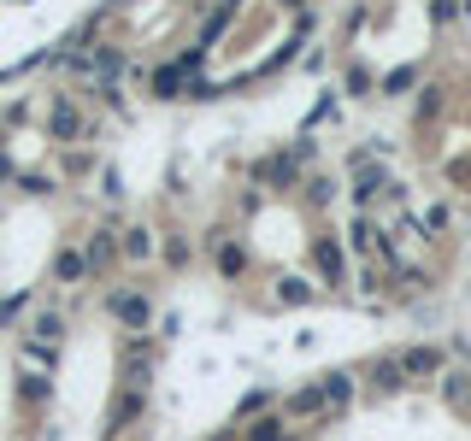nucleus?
I'll return each instance as SVG.
<instances>
[{
	"label": "nucleus",
	"instance_id": "18",
	"mask_svg": "<svg viewBox=\"0 0 471 441\" xmlns=\"http://www.w3.org/2000/svg\"><path fill=\"white\" fill-rule=\"evenodd\" d=\"M413 83H418V71H413V65H401V71H389V77H383V95H406Z\"/></svg>",
	"mask_w": 471,
	"mask_h": 441
},
{
	"label": "nucleus",
	"instance_id": "23",
	"mask_svg": "<svg viewBox=\"0 0 471 441\" xmlns=\"http://www.w3.org/2000/svg\"><path fill=\"white\" fill-rule=\"evenodd\" d=\"M448 218H454L448 206H430V212H425V230H430V236H442V230H448Z\"/></svg>",
	"mask_w": 471,
	"mask_h": 441
},
{
	"label": "nucleus",
	"instance_id": "10",
	"mask_svg": "<svg viewBox=\"0 0 471 441\" xmlns=\"http://www.w3.org/2000/svg\"><path fill=\"white\" fill-rule=\"evenodd\" d=\"M442 400L448 406H471V371H442Z\"/></svg>",
	"mask_w": 471,
	"mask_h": 441
},
{
	"label": "nucleus",
	"instance_id": "22",
	"mask_svg": "<svg viewBox=\"0 0 471 441\" xmlns=\"http://www.w3.org/2000/svg\"><path fill=\"white\" fill-rule=\"evenodd\" d=\"M430 18H436V24H454V18H466V12H460V0H436V6H430Z\"/></svg>",
	"mask_w": 471,
	"mask_h": 441
},
{
	"label": "nucleus",
	"instance_id": "7",
	"mask_svg": "<svg viewBox=\"0 0 471 441\" xmlns=\"http://www.w3.org/2000/svg\"><path fill=\"white\" fill-rule=\"evenodd\" d=\"M213 265H218L225 276H247V254L230 242V236H213Z\"/></svg>",
	"mask_w": 471,
	"mask_h": 441
},
{
	"label": "nucleus",
	"instance_id": "29",
	"mask_svg": "<svg viewBox=\"0 0 471 441\" xmlns=\"http://www.w3.org/2000/svg\"><path fill=\"white\" fill-rule=\"evenodd\" d=\"M6 183H12V159L0 154V188H6Z\"/></svg>",
	"mask_w": 471,
	"mask_h": 441
},
{
	"label": "nucleus",
	"instance_id": "27",
	"mask_svg": "<svg viewBox=\"0 0 471 441\" xmlns=\"http://www.w3.org/2000/svg\"><path fill=\"white\" fill-rule=\"evenodd\" d=\"M24 306H30V295H12V300H6V306H0V324H12V318H18V312H24Z\"/></svg>",
	"mask_w": 471,
	"mask_h": 441
},
{
	"label": "nucleus",
	"instance_id": "17",
	"mask_svg": "<svg viewBox=\"0 0 471 441\" xmlns=\"http://www.w3.org/2000/svg\"><path fill=\"white\" fill-rule=\"evenodd\" d=\"M295 171H301V165H295L289 154H277V159H266V165H259V176H266V183H295Z\"/></svg>",
	"mask_w": 471,
	"mask_h": 441
},
{
	"label": "nucleus",
	"instance_id": "24",
	"mask_svg": "<svg viewBox=\"0 0 471 441\" xmlns=\"http://www.w3.org/2000/svg\"><path fill=\"white\" fill-rule=\"evenodd\" d=\"M271 406V388H254V395L242 400V418H254V412H266Z\"/></svg>",
	"mask_w": 471,
	"mask_h": 441
},
{
	"label": "nucleus",
	"instance_id": "12",
	"mask_svg": "<svg viewBox=\"0 0 471 441\" xmlns=\"http://www.w3.org/2000/svg\"><path fill=\"white\" fill-rule=\"evenodd\" d=\"M113 254H118V236H113V230H95V236H89V247H83V259H89V271H95V265H106Z\"/></svg>",
	"mask_w": 471,
	"mask_h": 441
},
{
	"label": "nucleus",
	"instance_id": "19",
	"mask_svg": "<svg viewBox=\"0 0 471 441\" xmlns=\"http://www.w3.org/2000/svg\"><path fill=\"white\" fill-rule=\"evenodd\" d=\"M306 195H313V206H330V195H336V183H330V176H313V183H306Z\"/></svg>",
	"mask_w": 471,
	"mask_h": 441
},
{
	"label": "nucleus",
	"instance_id": "14",
	"mask_svg": "<svg viewBox=\"0 0 471 441\" xmlns=\"http://www.w3.org/2000/svg\"><path fill=\"white\" fill-rule=\"evenodd\" d=\"M77 130H83L77 106H71V100H54V135H65V142H71V135H77Z\"/></svg>",
	"mask_w": 471,
	"mask_h": 441
},
{
	"label": "nucleus",
	"instance_id": "5",
	"mask_svg": "<svg viewBox=\"0 0 471 441\" xmlns=\"http://www.w3.org/2000/svg\"><path fill=\"white\" fill-rule=\"evenodd\" d=\"M83 276H95L89 259H83V247H59V259H54V283H83Z\"/></svg>",
	"mask_w": 471,
	"mask_h": 441
},
{
	"label": "nucleus",
	"instance_id": "15",
	"mask_svg": "<svg viewBox=\"0 0 471 441\" xmlns=\"http://www.w3.org/2000/svg\"><path fill=\"white\" fill-rule=\"evenodd\" d=\"M306 300H313V288H306L301 276H283L277 283V306H306Z\"/></svg>",
	"mask_w": 471,
	"mask_h": 441
},
{
	"label": "nucleus",
	"instance_id": "11",
	"mask_svg": "<svg viewBox=\"0 0 471 441\" xmlns=\"http://www.w3.org/2000/svg\"><path fill=\"white\" fill-rule=\"evenodd\" d=\"M30 342H47V347H59V342H65V318H59V312H42V318L30 324Z\"/></svg>",
	"mask_w": 471,
	"mask_h": 441
},
{
	"label": "nucleus",
	"instance_id": "30",
	"mask_svg": "<svg viewBox=\"0 0 471 441\" xmlns=\"http://www.w3.org/2000/svg\"><path fill=\"white\" fill-rule=\"evenodd\" d=\"M460 12H471V0H460Z\"/></svg>",
	"mask_w": 471,
	"mask_h": 441
},
{
	"label": "nucleus",
	"instance_id": "4",
	"mask_svg": "<svg viewBox=\"0 0 471 441\" xmlns=\"http://www.w3.org/2000/svg\"><path fill=\"white\" fill-rule=\"evenodd\" d=\"M395 359H401L406 383H413V376H436L442 371V347H406V353H395Z\"/></svg>",
	"mask_w": 471,
	"mask_h": 441
},
{
	"label": "nucleus",
	"instance_id": "2",
	"mask_svg": "<svg viewBox=\"0 0 471 441\" xmlns=\"http://www.w3.org/2000/svg\"><path fill=\"white\" fill-rule=\"evenodd\" d=\"M348 247L359 259H371V254H383V230H377V218H366V212L354 206V218H348Z\"/></svg>",
	"mask_w": 471,
	"mask_h": 441
},
{
	"label": "nucleus",
	"instance_id": "16",
	"mask_svg": "<svg viewBox=\"0 0 471 441\" xmlns=\"http://www.w3.org/2000/svg\"><path fill=\"white\" fill-rule=\"evenodd\" d=\"M118 247H124V259H154V230H130Z\"/></svg>",
	"mask_w": 471,
	"mask_h": 441
},
{
	"label": "nucleus",
	"instance_id": "28",
	"mask_svg": "<svg viewBox=\"0 0 471 441\" xmlns=\"http://www.w3.org/2000/svg\"><path fill=\"white\" fill-rule=\"evenodd\" d=\"M371 88H377V83H371L366 71H348V95H371Z\"/></svg>",
	"mask_w": 471,
	"mask_h": 441
},
{
	"label": "nucleus",
	"instance_id": "13",
	"mask_svg": "<svg viewBox=\"0 0 471 441\" xmlns=\"http://www.w3.org/2000/svg\"><path fill=\"white\" fill-rule=\"evenodd\" d=\"M247 441H295V436H289V418H259V424H247Z\"/></svg>",
	"mask_w": 471,
	"mask_h": 441
},
{
	"label": "nucleus",
	"instance_id": "9",
	"mask_svg": "<svg viewBox=\"0 0 471 441\" xmlns=\"http://www.w3.org/2000/svg\"><path fill=\"white\" fill-rule=\"evenodd\" d=\"M401 383H406V371H401V359H395V353L371 365V388H377V395H389V388H401Z\"/></svg>",
	"mask_w": 471,
	"mask_h": 441
},
{
	"label": "nucleus",
	"instance_id": "25",
	"mask_svg": "<svg viewBox=\"0 0 471 441\" xmlns=\"http://www.w3.org/2000/svg\"><path fill=\"white\" fill-rule=\"evenodd\" d=\"M289 159H295V165H306V159H318V142H313V135H306V142H295V147H289Z\"/></svg>",
	"mask_w": 471,
	"mask_h": 441
},
{
	"label": "nucleus",
	"instance_id": "1",
	"mask_svg": "<svg viewBox=\"0 0 471 441\" xmlns=\"http://www.w3.org/2000/svg\"><path fill=\"white\" fill-rule=\"evenodd\" d=\"M106 306H113V318H118L130 336H142L147 324H154V306H147V295H142V288H118V295L106 300Z\"/></svg>",
	"mask_w": 471,
	"mask_h": 441
},
{
	"label": "nucleus",
	"instance_id": "8",
	"mask_svg": "<svg viewBox=\"0 0 471 441\" xmlns=\"http://www.w3.org/2000/svg\"><path fill=\"white\" fill-rule=\"evenodd\" d=\"M313 265H318L325 283H342V247L330 242V236H318V242H313Z\"/></svg>",
	"mask_w": 471,
	"mask_h": 441
},
{
	"label": "nucleus",
	"instance_id": "31",
	"mask_svg": "<svg viewBox=\"0 0 471 441\" xmlns=\"http://www.w3.org/2000/svg\"><path fill=\"white\" fill-rule=\"evenodd\" d=\"M0 147H6V135H0Z\"/></svg>",
	"mask_w": 471,
	"mask_h": 441
},
{
	"label": "nucleus",
	"instance_id": "26",
	"mask_svg": "<svg viewBox=\"0 0 471 441\" xmlns=\"http://www.w3.org/2000/svg\"><path fill=\"white\" fill-rule=\"evenodd\" d=\"M436 106H442V88H425V100H418V118H436Z\"/></svg>",
	"mask_w": 471,
	"mask_h": 441
},
{
	"label": "nucleus",
	"instance_id": "20",
	"mask_svg": "<svg viewBox=\"0 0 471 441\" xmlns=\"http://www.w3.org/2000/svg\"><path fill=\"white\" fill-rule=\"evenodd\" d=\"M18 388H24V400H47V376H42V371H30Z\"/></svg>",
	"mask_w": 471,
	"mask_h": 441
},
{
	"label": "nucleus",
	"instance_id": "21",
	"mask_svg": "<svg viewBox=\"0 0 471 441\" xmlns=\"http://www.w3.org/2000/svg\"><path fill=\"white\" fill-rule=\"evenodd\" d=\"M124 418H142V388H130V395L118 400V424H124Z\"/></svg>",
	"mask_w": 471,
	"mask_h": 441
},
{
	"label": "nucleus",
	"instance_id": "3",
	"mask_svg": "<svg viewBox=\"0 0 471 441\" xmlns=\"http://www.w3.org/2000/svg\"><path fill=\"white\" fill-rule=\"evenodd\" d=\"M283 418H330V406H325V388H318V383L295 388V395H289V406H283Z\"/></svg>",
	"mask_w": 471,
	"mask_h": 441
},
{
	"label": "nucleus",
	"instance_id": "6",
	"mask_svg": "<svg viewBox=\"0 0 471 441\" xmlns=\"http://www.w3.org/2000/svg\"><path fill=\"white\" fill-rule=\"evenodd\" d=\"M318 388H325V406H330V418H336V412L354 400V371H330Z\"/></svg>",
	"mask_w": 471,
	"mask_h": 441
}]
</instances>
